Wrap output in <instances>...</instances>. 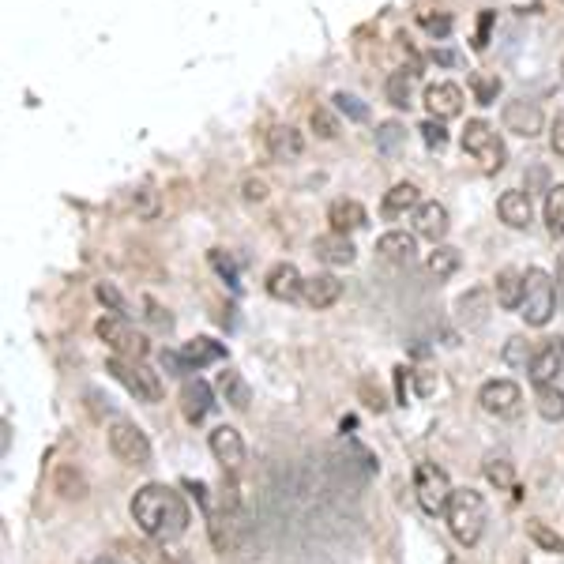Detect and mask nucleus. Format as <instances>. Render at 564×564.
Instances as JSON below:
<instances>
[{
	"instance_id": "obj_1",
	"label": "nucleus",
	"mask_w": 564,
	"mask_h": 564,
	"mask_svg": "<svg viewBox=\"0 0 564 564\" xmlns=\"http://www.w3.org/2000/svg\"><path fill=\"white\" fill-rule=\"evenodd\" d=\"M132 520H136V527L147 538H155V542H177V538H181L189 530V523H192L185 497L173 493L170 485H159V481H151V485H143V490H136Z\"/></svg>"
},
{
	"instance_id": "obj_2",
	"label": "nucleus",
	"mask_w": 564,
	"mask_h": 564,
	"mask_svg": "<svg viewBox=\"0 0 564 564\" xmlns=\"http://www.w3.org/2000/svg\"><path fill=\"white\" fill-rule=\"evenodd\" d=\"M444 516H448V527H452V534L459 538V542H463V546H478V538L485 530V516H490V511H485L481 493L455 490Z\"/></svg>"
},
{
	"instance_id": "obj_3",
	"label": "nucleus",
	"mask_w": 564,
	"mask_h": 564,
	"mask_svg": "<svg viewBox=\"0 0 564 564\" xmlns=\"http://www.w3.org/2000/svg\"><path fill=\"white\" fill-rule=\"evenodd\" d=\"M553 309H557V282L542 267H530L523 275V320L530 327H546L553 320Z\"/></svg>"
},
{
	"instance_id": "obj_4",
	"label": "nucleus",
	"mask_w": 564,
	"mask_h": 564,
	"mask_svg": "<svg viewBox=\"0 0 564 564\" xmlns=\"http://www.w3.org/2000/svg\"><path fill=\"white\" fill-rule=\"evenodd\" d=\"M94 331H98V339L113 350V357H128V362H143V357L151 354V343H147V339H143L140 331H136L132 324H128L121 313L102 316V320L94 324Z\"/></svg>"
},
{
	"instance_id": "obj_5",
	"label": "nucleus",
	"mask_w": 564,
	"mask_h": 564,
	"mask_svg": "<svg viewBox=\"0 0 564 564\" xmlns=\"http://www.w3.org/2000/svg\"><path fill=\"white\" fill-rule=\"evenodd\" d=\"M463 151H467L474 162H481V170H490V173H497L504 166V159H508L501 132H497L490 121H481V117L478 121H467V128H463Z\"/></svg>"
},
{
	"instance_id": "obj_6",
	"label": "nucleus",
	"mask_w": 564,
	"mask_h": 564,
	"mask_svg": "<svg viewBox=\"0 0 564 564\" xmlns=\"http://www.w3.org/2000/svg\"><path fill=\"white\" fill-rule=\"evenodd\" d=\"M106 369L113 373L117 384H124V388L132 392L136 399H143V403H159V399L166 395L162 376H159L155 369H147L143 362H128V357H110V365H106Z\"/></svg>"
},
{
	"instance_id": "obj_7",
	"label": "nucleus",
	"mask_w": 564,
	"mask_h": 564,
	"mask_svg": "<svg viewBox=\"0 0 564 564\" xmlns=\"http://www.w3.org/2000/svg\"><path fill=\"white\" fill-rule=\"evenodd\" d=\"M414 493H418V504L429 511V516H444L455 490L437 463H418L414 467Z\"/></svg>"
},
{
	"instance_id": "obj_8",
	"label": "nucleus",
	"mask_w": 564,
	"mask_h": 564,
	"mask_svg": "<svg viewBox=\"0 0 564 564\" xmlns=\"http://www.w3.org/2000/svg\"><path fill=\"white\" fill-rule=\"evenodd\" d=\"M110 452L128 467H151V441L147 433L132 422H113L110 425Z\"/></svg>"
},
{
	"instance_id": "obj_9",
	"label": "nucleus",
	"mask_w": 564,
	"mask_h": 564,
	"mask_svg": "<svg viewBox=\"0 0 564 564\" xmlns=\"http://www.w3.org/2000/svg\"><path fill=\"white\" fill-rule=\"evenodd\" d=\"M478 403L490 418H516L523 410V392L516 380H490V384H481Z\"/></svg>"
},
{
	"instance_id": "obj_10",
	"label": "nucleus",
	"mask_w": 564,
	"mask_h": 564,
	"mask_svg": "<svg viewBox=\"0 0 564 564\" xmlns=\"http://www.w3.org/2000/svg\"><path fill=\"white\" fill-rule=\"evenodd\" d=\"M560 369H564V339L557 335V339H546L542 346L534 350L530 365H527V376H530L534 388H542V384H553L557 380Z\"/></svg>"
},
{
	"instance_id": "obj_11",
	"label": "nucleus",
	"mask_w": 564,
	"mask_h": 564,
	"mask_svg": "<svg viewBox=\"0 0 564 564\" xmlns=\"http://www.w3.org/2000/svg\"><path fill=\"white\" fill-rule=\"evenodd\" d=\"M542 110H538V102H527V98H516V102H508L504 106V128L508 132H516L523 140H534L538 132H542Z\"/></svg>"
},
{
	"instance_id": "obj_12",
	"label": "nucleus",
	"mask_w": 564,
	"mask_h": 564,
	"mask_svg": "<svg viewBox=\"0 0 564 564\" xmlns=\"http://www.w3.org/2000/svg\"><path fill=\"white\" fill-rule=\"evenodd\" d=\"M425 110L433 121H452L463 113V91L455 83H429L425 87Z\"/></svg>"
},
{
	"instance_id": "obj_13",
	"label": "nucleus",
	"mask_w": 564,
	"mask_h": 564,
	"mask_svg": "<svg viewBox=\"0 0 564 564\" xmlns=\"http://www.w3.org/2000/svg\"><path fill=\"white\" fill-rule=\"evenodd\" d=\"M208 444H211V455L219 459L226 471H238L245 463V441H241V433L234 425H219Z\"/></svg>"
},
{
	"instance_id": "obj_14",
	"label": "nucleus",
	"mask_w": 564,
	"mask_h": 564,
	"mask_svg": "<svg viewBox=\"0 0 564 564\" xmlns=\"http://www.w3.org/2000/svg\"><path fill=\"white\" fill-rule=\"evenodd\" d=\"M414 234L433 241V245L444 241V234H448V208L444 203H437V199L422 203V208L414 211Z\"/></svg>"
},
{
	"instance_id": "obj_15",
	"label": "nucleus",
	"mask_w": 564,
	"mask_h": 564,
	"mask_svg": "<svg viewBox=\"0 0 564 564\" xmlns=\"http://www.w3.org/2000/svg\"><path fill=\"white\" fill-rule=\"evenodd\" d=\"M264 287H267V294L275 301H294L305 290V278H301V271L294 264H275L267 271V278H264Z\"/></svg>"
},
{
	"instance_id": "obj_16",
	"label": "nucleus",
	"mask_w": 564,
	"mask_h": 564,
	"mask_svg": "<svg viewBox=\"0 0 564 564\" xmlns=\"http://www.w3.org/2000/svg\"><path fill=\"white\" fill-rule=\"evenodd\" d=\"M376 252L388 264H410L418 256V234H406V229H388V234L376 241Z\"/></svg>"
},
{
	"instance_id": "obj_17",
	"label": "nucleus",
	"mask_w": 564,
	"mask_h": 564,
	"mask_svg": "<svg viewBox=\"0 0 564 564\" xmlns=\"http://www.w3.org/2000/svg\"><path fill=\"white\" fill-rule=\"evenodd\" d=\"M215 395H211V384L208 380H189L185 384V388H181V414L196 425V422H203V418H208L211 414V403Z\"/></svg>"
},
{
	"instance_id": "obj_18",
	"label": "nucleus",
	"mask_w": 564,
	"mask_h": 564,
	"mask_svg": "<svg viewBox=\"0 0 564 564\" xmlns=\"http://www.w3.org/2000/svg\"><path fill=\"white\" fill-rule=\"evenodd\" d=\"M339 294H343V282L335 275H327V271L305 278V290H301L305 305H313V309H327V305H335Z\"/></svg>"
},
{
	"instance_id": "obj_19",
	"label": "nucleus",
	"mask_w": 564,
	"mask_h": 564,
	"mask_svg": "<svg viewBox=\"0 0 564 564\" xmlns=\"http://www.w3.org/2000/svg\"><path fill=\"white\" fill-rule=\"evenodd\" d=\"M497 215L504 226L511 229H527L530 226V196L520 192V189H508L501 199H497Z\"/></svg>"
},
{
	"instance_id": "obj_20",
	"label": "nucleus",
	"mask_w": 564,
	"mask_h": 564,
	"mask_svg": "<svg viewBox=\"0 0 564 564\" xmlns=\"http://www.w3.org/2000/svg\"><path fill=\"white\" fill-rule=\"evenodd\" d=\"M316 256L324 264H331V267H346V264H354V256H357V248L350 245V238L346 234H335V229H331V234H324V238H316Z\"/></svg>"
},
{
	"instance_id": "obj_21",
	"label": "nucleus",
	"mask_w": 564,
	"mask_h": 564,
	"mask_svg": "<svg viewBox=\"0 0 564 564\" xmlns=\"http://www.w3.org/2000/svg\"><path fill=\"white\" fill-rule=\"evenodd\" d=\"M327 222H331L335 234H350V229H362L369 222V215H365V208L357 199H335L327 208Z\"/></svg>"
},
{
	"instance_id": "obj_22",
	"label": "nucleus",
	"mask_w": 564,
	"mask_h": 564,
	"mask_svg": "<svg viewBox=\"0 0 564 564\" xmlns=\"http://www.w3.org/2000/svg\"><path fill=\"white\" fill-rule=\"evenodd\" d=\"M418 208H422V192H418V185H410V181H399L380 203L384 219H403L406 211H418Z\"/></svg>"
},
{
	"instance_id": "obj_23",
	"label": "nucleus",
	"mask_w": 564,
	"mask_h": 564,
	"mask_svg": "<svg viewBox=\"0 0 564 564\" xmlns=\"http://www.w3.org/2000/svg\"><path fill=\"white\" fill-rule=\"evenodd\" d=\"M267 151H271V159L290 162V159H297L301 151H305V140H301L297 128H290V124H275L271 132H267Z\"/></svg>"
},
{
	"instance_id": "obj_24",
	"label": "nucleus",
	"mask_w": 564,
	"mask_h": 564,
	"mask_svg": "<svg viewBox=\"0 0 564 564\" xmlns=\"http://www.w3.org/2000/svg\"><path fill=\"white\" fill-rule=\"evenodd\" d=\"M222 357H226V346L215 343V339H192V343L181 346V362H185L189 369L215 365V362H222Z\"/></svg>"
},
{
	"instance_id": "obj_25",
	"label": "nucleus",
	"mask_w": 564,
	"mask_h": 564,
	"mask_svg": "<svg viewBox=\"0 0 564 564\" xmlns=\"http://www.w3.org/2000/svg\"><path fill=\"white\" fill-rule=\"evenodd\" d=\"M493 294L501 309H523V275L516 267H504L493 282Z\"/></svg>"
},
{
	"instance_id": "obj_26",
	"label": "nucleus",
	"mask_w": 564,
	"mask_h": 564,
	"mask_svg": "<svg viewBox=\"0 0 564 564\" xmlns=\"http://www.w3.org/2000/svg\"><path fill=\"white\" fill-rule=\"evenodd\" d=\"M219 392H222V399L234 410H245L252 403V388H248V380L238 369H222L219 373Z\"/></svg>"
},
{
	"instance_id": "obj_27",
	"label": "nucleus",
	"mask_w": 564,
	"mask_h": 564,
	"mask_svg": "<svg viewBox=\"0 0 564 564\" xmlns=\"http://www.w3.org/2000/svg\"><path fill=\"white\" fill-rule=\"evenodd\" d=\"M481 471H485V478H490L497 490H516V463L501 452H493V455H485V463H481Z\"/></svg>"
},
{
	"instance_id": "obj_28",
	"label": "nucleus",
	"mask_w": 564,
	"mask_h": 564,
	"mask_svg": "<svg viewBox=\"0 0 564 564\" xmlns=\"http://www.w3.org/2000/svg\"><path fill=\"white\" fill-rule=\"evenodd\" d=\"M534 406L546 422H564V392L557 384H542V388L534 392Z\"/></svg>"
},
{
	"instance_id": "obj_29",
	"label": "nucleus",
	"mask_w": 564,
	"mask_h": 564,
	"mask_svg": "<svg viewBox=\"0 0 564 564\" xmlns=\"http://www.w3.org/2000/svg\"><path fill=\"white\" fill-rule=\"evenodd\" d=\"M546 229L553 238H564V185H553L546 192Z\"/></svg>"
},
{
	"instance_id": "obj_30",
	"label": "nucleus",
	"mask_w": 564,
	"mask_h": 564,
	"mask_svg": "<svg viewBox=\"0 0 564 564\" xmlns=\"http://www.w3.org/2000/svg\"><path fill=\"white\" fill-rule=\"evenodd\" d=\"M429 275H437V278H448V275H455L459 271V248H452V245H437L429 252Z\"/></svg>"
},
{
	"instance_id": "obj_31",
	"label": "nucleus",
	"mask_w": 564,
	"mask_h": 564,
	"mask_svg": "<svg viewBox=\"0 0 564 564\" xmlns=\"http://www.w3.org/2000/svg\"><path fill=\"white\" fill-rule=\"evenodd\" d=\"M384 94H388V102L395 110H406L410 106V75L406 72H392L388 83H384Z\"/></svg>"
},
{
	"instance_id": "obj_32",
	"label": "nucleus",
	"mask_w": 564,
	"mask_h": 564,
	"mask_svg": "<svg viewBox=\"0 0 564 564\" xmlns=\"http://www.w3.org/2000/svg\"><path fill=\"white\" fill-rule=\"evenodd\" d=\"M471 87H474V98L481 102V106H493L497 94H501V80H497V75H485V72L471 75Z\"/></svg>"
},
{
	"instance_id": "obj_33",
	"label": "nucleus",
	"mask_w": 564,
	"mask_h": 564,
	"mask_svg": "<svg viewBox=\"0 0 564 564\" xmlns=\"http://www.w3.org/2000/svg\"><path fill=\"white\" fill-rule=\"evenodd\" d=\"M136 560H140V564H181L173 553H166V542H155V538L136 546Z\"/></svg>"
},
{
	"instance_id": "obj_34",
	"label": "nucleus",
	"mask_w": 564,
	"mask_h": 564,
	"mask_svg": "<svg viewBox=\"0 0 564 564\" xmlns=\"http://www.w3.org/2000/svg\"><path fill=\"white\" fill-rule=\"evenodd\" d=\"M530 357H534V346H530V339H523V335L508 339V346H504V362H508V365L527 369V365H530Z\"/></svg>"
},
{
	"instance_id": "obj_35",
	"label": "nucleus",
	"mask_w": 564,
	"mask_h": 564,
	"mask_svg": "<svg viewBox=\"0 0 564 564\" xmlns=\"http://www.w3.org/2000/svg\"><path fill=\"white\" fill-rule=\"evenodd\" d=\"M57 493H61V497H83V493H87V485H83L80 471H72L68 463L57 467Z\"/></svg>"
},
{
	"instance_id": "obj_36",
	"label": "nucleus",
	"mask_w": 564,
	"mask_h": 564,
	"mask_svg": "<svg viewBox=\"0 0 564 564\" xmlns=\"http://www.w3.org/2000/svg\"><path fill=\"white\" fill-rule=\"evenodd\" d=\"M309 124H313V132H316L320 140H335V136H339V121H335V113L324 110V106H316V110L309 113Z\"/></svg>"
},
{
	"instance_id": "obj_37",
	"label": "nucleus",
	"mask_w": 564,
	"mask_h": 564,
	"mask_svg": "<svg viewBox=\"0 0 564 564\" xmlns=\"http://www.w3.org/2000/svg\"><path fill=\"white\" fill-rule=\"evenodd\" d=\"M527 534H530V538H534V542L542 546V549H549V553H564V538H560V534H553L546 523L530 520V523H527Z\"/></svg>"
},
{
	"instance_id": "obj_38",
	"label": "nucleus",
	"mask_w": 564,
	"mask_h": 564,
	"mask_svg": "<svg viewBox=\"0 0 564 564\" xmlns=\"http://www.w3.org/2000/svg\"><path fill=\"white\" fill-rule=\"evenodd\" d=\"M418 23L433 34V38H448L452 34V15L441 12V15H433V12H418Z\"/></svg>"
},
{
	"instance_id": "obj_39",
	"label": "nucleus",
	"mask_w": 564,
	"mask_h": 564,
	"mask_svg": "<svg viewBox=\"0 0 564 564\" xmlns=\"http://www.w3.org/2000/svg\"><path fill=\"white\" fill-rule=\"evenodd\" d=\"M485 305H490L485 290H471V297L459 301V313H463V320L471 316V324H481V320H485V313H478V309H485Z\"/></svg>"
},
{
	"instance_id": "obj_40",
	"label": "nucleus",
	"mask_w": 564,
	"mask_h": 564,
	"mask_svg": "<svg viewBox=\"0 0 564 564\" xmlns=\"http://www.w3.org/2000/svg\"><path fill=\"white\" fill-rule=\"evenodd\" d=\"M94 294H98V301L106 305L110 313H121V316H124V309H128V305H124V297H121V290L113 287V282H98V287H94Z\"/></svg>"
},
{
	"instance_id": "obj_41",
	"label": "nucleus",
	"mask_w": 564,
	"mask_h": 564,
	"mask_svg": "<svg viewBox=\"0 0 564 564\" xmlns=\"http://www.w3.org/2000/svg\"><path fill=\"white\" fill-rule=\"evenodd\" d=\"M399 140H403V124H395V121H388V124H380V132H376V143H380V151H392L399 147Z\"/></svg>"
},
{
	"instance_id": "obj_42",
	"label": "nucleus",
	"mask_w": 564,
	"mask_h": 564,
	"mask_svg": "<svg viewBox=\"0 0 564 564\" xmlns=\"http://www.w3.org/2000/svg\"><path fill=\"white\" fill-rule=\"evenodd\" d=\"M422 140H425V147H433V151H441V147L448 143V132H444V124L429 117V121L422 124Z\"/></svg>"
},
{
	"instance_id": "obj_43",
	"label": "nucleus",
	"mask_w": 564,
	"mask_h": 564,
	"mask_svg": "<svg viewBox=\"0 0 564 564\" xmlns=\"http://www.w3.org/2000/svg\"><path fill=\"white\" fill-rule=\"evenodd\" d=\"M335 106H339L350 121H365V117H369V110H365V106H362V102H357L354 94H346V91H339V94H335Z\"/></svg>"
},
{
	"instance_id": "obj_44",
	"label": "nucleus",
	"mask_w": 564,
	"mask_h": 564,
	"mask_svg": "<svg viewBox=\"0 0 564 564\" xmlns=\"http://www.w3.org/2000/svg\"><path fill=\"white\" fill-rule=\"evenodd\" d=\"M132 203H136V211H140L143 219H151V215H155V211H159V196H155V192H151V189H140V192L132 196Z\"/></svg>"
},
{
	"instance_id": "obj_45",
	"label": "nucleus",
	"mask_w": 564,
	"mask_h": 564,
	"mask_svg": "<svg viewBox=\"0 0 564 564\" xmlns=\"http://www.w3.org/2000/svg\"><path fill=\"white\" fill-rule=\"evenodd\" d=\"M549 147H553L557 159H564V117H557L553 128H549Z\"/></svg>"
},
{
	"instance_id": "obj_46",
	"label": "nucleus",
	"mask_w": 564,
	"mask_h": 564,
	"mask_svg": "<svg viewBox=\"0 0 564 564\" xmlns=\"http://www.w3.org/2000/svg\"><path fill=\"white\" fill-rule=\"evenodd\" d=\"M241 192H245V199H256V203L267 199V185L260 181V177H248V181L241 185Z\"/></svg>"
},
{
	"instance_id": "obj_47",
	"label": "nucleus",
	"mask_w": 564,
	"mask_h": 564,
	"mask_svg": "<svg viewBox=\"0 0 564 564\" xmlns=\"http://www.w3.org/2000/svg\"><path fill=\"white\" fill-rule=\"evenodd\" d=\"M211 264H215L219 275H226V282H238V271H234V264H229V256H222L219 248L211 252Z\"/></svg>"
},
{
	"instance_id": "obj_48",
	"label": "nucleus",
	"mask_w": 564,
	"mask_h": 564,
	"mask_svg": "<svg viewBox=\"0 0 564 564\" xmlns=\"http://www.w3.org/2000/svg\"><path fill=\"white\" fill-rule=\"evenodd\" d=\"M147 309H151V320H155L159 327H170V324H173V320H170V316H166V313L159 309V305H155V301H147Z\"/></svg>"
},
{
	"instance_id": "obj_49",
	"label": "nucleus",
	"mask_w": 564,
	"mask_h": 564,
	"mask_svg": "<svg viewBox=\"0 0 564 564\" xmlns=\"http://www.w3.org/2000/svg\"><path fill=\"white\" fill-rule=\"evenodd\" d=\"M418 392H422V395L433 392V376H429V373H418Z\"/></svg>"
},
{
	"instance_id": "obj_50",
	"label": "nucleus",
	"mask_w": 564,
	"mask_h": 564,
	"mask_svg": "<svg viewBox=\"0 0 564 564\" xmlns=\"http://www.w3.org/2000/svg\"><path fill=\"white\" fill-rule=\"evenodd\" d=\"M557 282H560V297H564V260H560V278Z\"/></svg>"
},
{
	"instance_id": "obj_51",
	"label": "nucleus",
	"mask_w": 564,
	"mask_h": 564,
	"mask_svg": "<svg viewBox=\"0 0 564 564\" xmlns=\"http://www.w3.org/2000/svg\"><path fill=\"white\" fill-rule=\"evenodd\" d=\"M94 564H117V560H113V557H98Z\"/></svg>"
}]
</instances>
